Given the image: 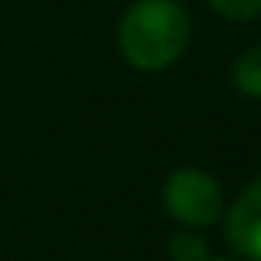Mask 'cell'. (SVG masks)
Instances as JSON below:
<instances>
[{"mask_svg":"<svg viewBox=\"0 0 261 261\" xmlns=\"http://www.w3.org/2000/svg\"><path fill=\"white\" fill-rule=\"evenodd\" d=\"M192 37L189 13L175 0H136L119 20V53L133 70H169L185 53Z\"/></svg>","mask_w":261,"mask_h":261,"instance_id":"6da1fadb","label":"cell"},{"mask_svg":"<svg viewBox=\"0 0 261 261\" xmlns=\"http://www.w3.org/2000/svg\"><path fill=\"white\" fill-rule=\"evenodd\" d=\"M162 205L182 228H208L225 215L222 185L202 169H175L162 185Z\"/></svg>","mask_w":261,"mask_h":261,"instance_id":"7a4b0ae2","label":"cell"},{"mask_svg":"<svg viewBox=\"0 0 261 261\" xmlns=\"http://www.w3.org/2000/svg\"><path fill=\"white\" fill-rule=\"evenodd\" d=\"M225 242L235 248L238 258L261 261V175L245 185L235 205L225 212Z\"/></svg>","mask_w":261,"mask_h":261,"instance_id":"3957f363","label":"cell"},{"mask_svg":"<svg viewBox=\"0 0 261 261\" xmlns=\"http://www.w3.org/2000/svg\"><path fill=\"white\" fill-rule=\"evenodd\" d=\"M231 83L242 96L248 99H261V43L248 46L231 66Z\"/></svg>","mask_w":261,"mask_h":261,"instance_id":"277c9868","label":"cell"},{"mask_svg":"<svg viewBox=\"0 0 261 261\" xmlns=\"http://www.w3.org/2000/svg\"><path fill=\"white\" fill-rule=\"evenodd\" d=\"M169 258H172V261H208L212 258L208 238H205L198 228L175 231L172 242H169Z\"/></svg>","mask_w":261,"mask_h":261,"instance_id":"5b68a950","label":"cell"},{"mask_svg":"<svg viewBox=\"0 0 261 261\" xmlns=\"http://www.w3.org/2000/svg\"><path fill=\"white\" fill-rule=\"evenodd\" d=\"M208 7L231 23H251L261 17V0H208Z\"/></svg>","mask_w":261,"mask_h":261,"instance_id":"8992f818","label":"cell"},{"mask_svg":"<svg viewBox=\"0 0 261 261\" xmlns=\"http://www.w3.org/2000/svg\"><path fill=\"white\" fill-rule=\"evenodd\" d=\"M208 261H235V258H208Z\"/></svg>","mask_w":261,"mask_h":261,"instance_id":"52a82bcc","label":"cell"}]
</instances>
